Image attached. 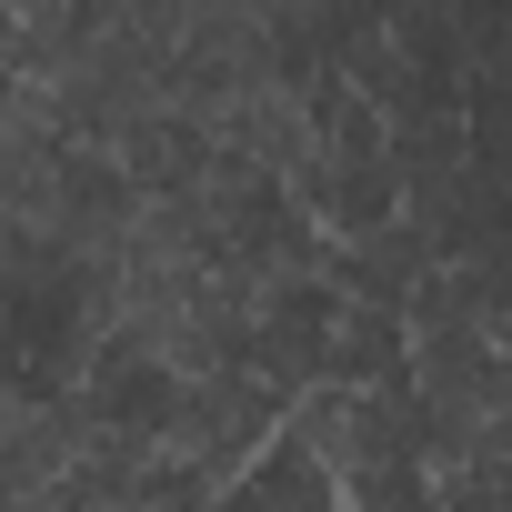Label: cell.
Returning a JSON list of instances; mask_svg holds the SVG:
<instances>
[{"label":"cell","instance_id":"6da1fadb","mask_svg":"<svg viewBox=\"0 0 512 512\" xmlns=\"http://www.w3.org/2000/svg\"><path fill=\"white\" fill-rule=\"evenodd\" d=\"M432 512H512V452H452L432 482Z\"/></svg>","mask_w":512,"mask_h":512}]
</instances>
